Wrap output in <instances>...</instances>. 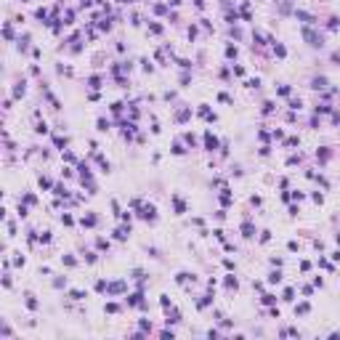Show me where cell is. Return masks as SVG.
<instances>
[{
  "label": "cell",
  "mask_w": 340,
  "mask_h": 340,
  "mask_svg": "<svg viewBox=\"0 0 340 340\" xmlns=\"http://www.w3.org/2000/svg\"><path fill=\"white\" fill-rule=\"evenodd\" d=\"M303 37H306L311 45H321V37H319V35H313L311 29H303Z\"/></svg>",
  "instance_id": "obj_1"
},
{
  "label": "cell",
  "mask_w": 340,
  "mask_h": 340,
  "mask_svg": "<svg viewBox=\"0 0 340 340\" xmlns=\"http://www.w3.org/2000/svg\"><path fill=\"white\" fill-rule=\"evenodd\" d=\"M205 146H207V149H210V152H213V149H215V146H218V141H215V138H213V136L207 133V136H205Z\"/></svg>",
  "instance_id": "obj_2"
},
{
  "label": "cell",
  "mask_w": 340,
  "mask_h": 340,
  "mask_svg": "<svg viewBox=\"0 0 340 340\" xmlns=\"http://www.w3.org/2000/svg\"><path fill=\"white\" fill-rule=\"evenodd\" d=\"M327 85V80H324V77H316V80H313V88H324Z\"/></svg>",
  "instance_id": "obj_3"
},
{
  "label": "cell",
  "mask_w": 340,
  "mask_h": 340,
  "mask_svg": "<svg viewBox=\"0 0 340 340\" xmlns=\"http://www.w3.org/2000/svg\"><path fill=\"white\" fill-rule=\"evenodd\" d=\"M242 231H245V237H253V226H250V223H245V226H242Z\"/></svg>",
  "instance_id": "obj_4"
},
{
  "label": "cell",
  "mask_w": 340,
  "mask_h": 340,
  "mask_svg": "<svg viewBox=\"0 0 340 340\" xmlns=\"http://www.w3.org/2000/svg\"><path fill=\"white\" fill-rule=\"evenodd\" d=\"M279 279H282V274H279V271H274L271 276H268V282H279Z\"/></svg>",
  "instance_id": "obj_5"
},
{
  "label": "cell",
  "mask_w": 340,
  "mask_h": 340,
  "mask_svg": "<svg viewBox=\"0 0 340 340\" xmlns=\"http://www.w3.org/2000/svg\"><path fill=\"white\" fill-rule=\"evenodd\" d=\"M298 19H303V21H311V16H308L306 11H298Z\"/></svg>",
  "instance_id": "obj_6"
},
{
  "label": "cell",
  "mask_w": 340,
  "mask_h": 340,
  "mask_svg": "<svg viewBox=\"0 0 340 340\" xmlns=\"http://www.w3.org/2000/svg\"><path fill=\"white\" fill-rule=\"evenodd\" d=\"M295 311H298V313H306V311H308V303H300V306L295 308Z\"/></svg>",
  "instance_id": "obj_7"
},
{
  "label": "cell",
  "mask_w": 340,
  "mask_h": 340,
  "mask_svg": "<svg viewBox=\"0 0 340 340\" xmlns=\"http://www.w3.org/2000/svg\"><path fill=\"white\" fill-rule=\"evenodd\" d=\"M72 298L74 300H82V290H72Z\"/></svg>",
  "instance_id": "obj_8"
},
{
  "label": "cell",
  "mask_w": 340,
  "mask_h": 340,
  "mask_svg": "<svg viewBox=\"0 0 340 340\" xmlns=\"http://www.w3.org/2000/svg\"><path fill=\"white\" fill-rule=\"evenodd\" d=\"M332 61H340V51H338V53H332Z\"/></svg>",
  "instance_id": "obj_9"
}]
</instances>
